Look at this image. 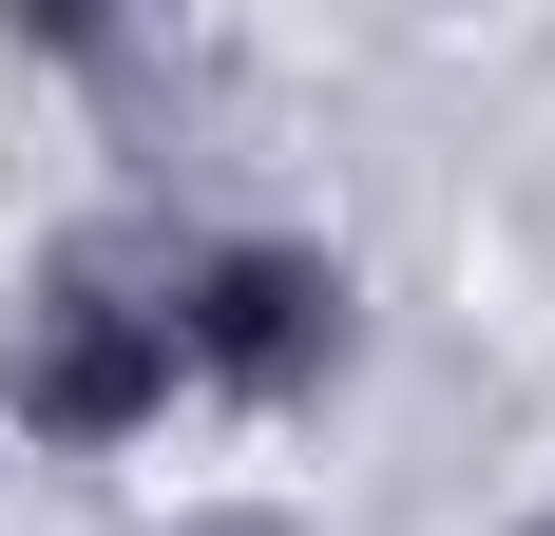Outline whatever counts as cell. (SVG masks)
Returning <instances> with one entry per match:
<instances>
[{
    "instance_id": "obj_1",
    "label": "cell",
    "mask_w": 555,
    "mask_h": 536,
    "mask_svg": "<svg viewBox=\"0 0 555 536\" xmlns=\"http://www.w3.org/2000/svg\"><path fill=\"white\" fill-rule=\"evenodd\" d=\"M0 403H20V441H57V460H115V441L172 403V268L57 250L39 307H20V345H0Z\"/></svg>"
},
{
    "instance_id": "obj_3",
    "label": "cell",
    "mask_w": 555,
    "mask_h": 536,
    "mask_svg": "<svg viewBox=\"0 0 555 536\" xmlns=\"http://www.w3.org/2000/svg\"><path fill=\"white\" fill-rule=\"evenodd\" d=\"M517 536H555V518H517Z\"/></svg>"
},
{
    "instance_id": "obj_2",
    "label": "cell",
    "mask_w": 555,
    "mask_h": 536,
    "mask_svg": "<svg viewBox=\"0 0 555 536\" xmlns=\"http://www.w3.org/2000/svg\"><path fill=\"white\" fill-rule=\"evenodd\" d=\"M345 365V268L307 230H211L172 268V383H230V403H307Z\"/></svg>"
}]
</instances>
